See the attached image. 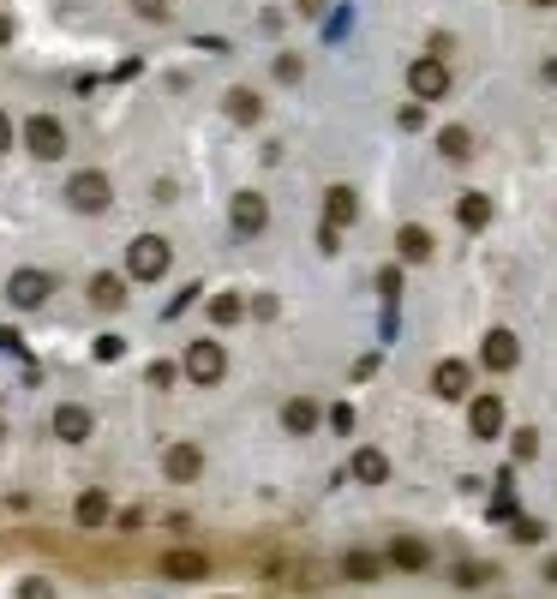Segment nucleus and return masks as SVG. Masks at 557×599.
Returning <instances> with one entry per match:
<instances>
[{"label": "nucleus", "mask_w": 557, "mask_h": 599, "mask_svg": "<svg viewBox=\"0 0 557 599\" xmlns=\"http://www.w3.org/2000/svg\"><path fill=\"white\" fill-rule=\"evenodd\" d=\"M168 264H174V252H168L162 234H138V240L126 246V276H132V282H162Z\"/></svg>", "instance_id": "nucleus-1"}, {"label": "nucleus", "mask_w": 557, "mask_h": 599, "mask_svg": "<svg viewBox=\"0 0 557 599\" xmlns=\"http://www.w3.org/2000/svg\"><path fill=\"white\" fill-rule=\"evenodd\" d=\"M66 204H72V210H84V216L108 210V204H114V186H108V174H96V168L72 174V180H66Z\"/></svg>", "instance_id": "nucleus-2"}, {"label": "nucleus", "mask_w": 557, "mask_h": 599, "mask_svg": "<svg viewBox=\"0 0 557 599\" xmlns=\"http://www.w3.org/2000/svg\"><path fill=\"white\" fill-rule=\"evenodd\" d=\"M186 378L192 384H222V372H228V354H222V342H210V336H198L192 348H186Z\"/></svg>", "instance_id": "nucleus-3"}, {"label": "nucleus", "mask_w": 557, "mask_h": 599, "mask_svg": "<svg viewBox=\"0 0 557 599\" xmlns=\"http://www.w3.org/2000/svg\"><path fill=\"white\" fill-rule=\"evenodd\" d=\"M24 144H30V156L54 162V156H66V126H60L54 114H30V120H24Z\"/></svg>", "instance_id": "nucleus-4"}, {"label": "nucleus", "mask_w": 557, "mask_h": 599, "mask_svg": "<svg viewBox=\"0 0 557 599\" xmlns=\"http://www.w3.org/2000/svg\"><path fill=\"white\" fill-rule=\"evenodd\" d=\"M408 90H414L420 102H438V96L450 90V66H444L438 54H420V60L408 66Z\"/></svg>", "instance_id": "nucleus-5"}, {"label": "nucleus", "mask_w": 557, "mask_h": 599, "mask_svg": "<svg viewBox=\"0 0 557 599\" xmlns=\"http://www.w3.org/2000/svg\"><path fill=\"white\" fill-rule=\"evenodd\" d=\"M48 294H54L48 270H12V282H6V300H12L18 312H36V306H42Z\"/></svg>", "instance_id": "nucleus-6"}, {"label": "nucleus", "mask_w": 557, "mask_h": 599, "mask_svg": "<svg viewBox=\"0 0 557 599\" xmlns=\"http://www.w3.org/2000/svg\"><path fill=\"white\" fill-rule=\"evenodd\" d=\"M516 360H522L516 336H510V330H486V342H480V366H486V372H510Z\"/></svg>", "instance_id": "nucleus-7"}, {"label": "nucleus", "mask_w": 557, "mask_h": 599, "mask_svg": "<svg viewBox=\"0 0 557 599\" xmlns=\"http://www.w3.org/2000/svg\"><path fill=\"white\" fill-rule=\"evenodd\" d=\"M468 432H474L480 444H492V438L504 432V402H498V396H474V408H468Z\"/></svg>", "instance_id": "nucleus-8"}, {"label": "nucleus", "mask_w": 557, "mask_h": 599, "mask_svg": "<svg viewBox=\"0 0 557 599\" xmlns=\"http://www.w3.org/2000/svg\"><path fill=\"white\" fill-rule=\"evenodd\" d=\"M468 384H474L468 360H438V372H432V390H438L444 402H462V396H468Z\"/></svg>", "instance_id": "nucleus-9"}, {"label": "nucleus", "mask_w": 557, "mask_h": 599, "mask_svg": "<svg viewBox=\"0 0 557 599\" xmlns=\"http://www.w3.org/2000/svg\"><path fill=\"white\" fill-rule=\"evenodd\" d=\"M90 426H96L90 408H78V402H60V408H54V438H60V444H84Z\"/></svg>", "instance_id": "nucleus-10"}, {"label": "nucleus", "mask_w": 557, "mask_h": 599, "mask_svg": "<svg viewBox=\"0 0 557 599\" xmlns=\"http://www.w3.org/2000/svg\"><path fill=\"white\" fill-rule=\"evenodd\" d=\"M348 480H354V486H384V480H390V456H384V450H372V444H366V450H354Z\"/></svg>", "instance_id": "nucleus-11"}, {"label": "nucleus", "mask_w": 557, "mask_h": 599, "mask_svg": "<svg viewBox=\"0 0 557 599\" xmlns=\"http://www.w3.org/2000/svg\"><path fill=\"white\" fill-rule=\"evenodd\" d=\"M228 216H234V228H240V234H258V228L270 222V204H264L258 192H234V204H228Z\"/></svg>", "instance_id": "nucleus-12"}, {"label": "nucleus", "mask_w": 557, "mask_h": 599, "mask_svg": "<svg viewBox=\"0 0 557 599\" xmlns=\"http://www.w3.org/2000/svg\"><path fill=\"white\" fill-rule=\"evenodd\" d=\"M162 468H168V480H198L204 474V450L198 444H168Z\"/></svg>", "instance_id": "nucleus-13"}, {"label": "nucleus", "mask_w": 557, "mask_h": 599, "mask_svg": "<svg viewBox=\"0 0 557 599\" xmlns=\"http://www.w3.org/2000/svg\"><path fill=\"white\" fill-rule=\"evenodd\" d=\"M72 516H78V528H108V516H114V504H108V492H102V486H90V492H78V504H72Z\"/></svg>", "instance_id": "nucleus-14"}, {"label": "nucleus", "mask_w": 557, "mask_h": 599, "mask_svg": "<svg viewBox=\"0 0 557 599\" xmlns=\"http://www.w3.org/2000/svg\"><path fill=\"white\" fill-rule=\"evenodd\" d=\"M204 570H210L204 552H168V558H162V576H168V582H204Z\"/></svg>", "instance_id": "nucleus-15"}, {"label": "nucleus", "mask_w": 557, "mask_h": 599, "mask_svg": "<svg viewBox=\"0 0 557 599\" xmlns=\"http://www.w3.org/2000/svg\"><path fill=\"white\" fill-rule=\"evenodd\" d=\"M354 216H360V198H354L348 186H330V192H324V222L342 228V222H354Z\"/></svg>", "instance_id": "nucleus-16"}, {"label": "nucleus", "mask_w": 557, "mask_h": 599, "mask_svg": "<svg viewBox=\"0 0 557 599\" xmlns=\"http://www.w3.org/2000/svg\"><path fill=\"white\" fill-rule=\"evenodd\" d=\"M456 222H462V228H486V222H492V198H486V192H462V198H456Z\"/></svg>", "instance_id": "nucleus-17"}, {"label": "nucleus", "mask_w": 557, "mask_h": 599, "mask_svg": "<svg viewBox=\"0 0 557 599\" xmlns=\"http://www.w3.org/2000/svg\"><path fill=\"white\" fill-rule=\"evenodd\" d=\"M396 252H402L408 264H426V258H432V234H426L420 222H408V228L396 234Z\"/></svg>", "instance_id": "nucleus-18"}, {"label": "nucleus", "mask_w": 557, "mask_h": 599, "mask_svg": "<svg viewBox=\"0 0 557 599\" xmlns=\"http://www.w3.org/2000/svg\"><path fill=\"white\" fill-rule=\"evenodd\" d=\"M90 300H96V306H108V312H114V306H126V276H108V270H102V276H90Z\"/></svg>", "instance_id": "nucleus-19"}, {"label": "nucleus", "mask_w": 557, "mask_h": 599, "mask_svg": "<svg viewBox=\"0 0 557 599\" xmlns=\"http://www.w3.org/2000/svg\"><path fill=\"white\" fill-rule=\"evenodd\" d=\"M282 426H288L294 438L318 432V402H306V396H300V402H288V408H282Z\"/></svg>", "instance_id": "nucleus-20"}, {"label": "nucleus", "mask_w": 557, "mask_h": 599, "mask_svg": "<svg viewBox=\"0 0 557 599\" xmlns=\"http://www.w3.org/2000/svg\"><path fill=\"white\" fill-rule=\"evenodd\" d=\"M390 564H396V570H426L432 552H426L420 540H396V546H390Z\"/></svg>", "instance_id": "nucleus-21"}, {"label": "nucleus", "mask_w": 557, "mask_h": 599, "mask_svg": "<svg viewBox=\"0 0 557 599\" xmlns=\"http://www.w3.org/2000/svg\"><path fill=\"white\" fill-rule=\"evenodd\" d=\"M264 114V102L252 96V90H228V120H240V126H252Z\"/></svg>", "instance_id": "nucleus-22"}, {"label": "nucleus", "mask_w": 557, "mask_h": 599, "mask_svg": "<svg viewBox=\"0 0 557 599\" xmlns=\"http://www.w3.org/2000/svg\"><path fill=\"white\" fill-rule=\"evenodd\" d=\"M438 150H444L450 162H462V156L474 150V138H468V126H444V132H438Z\"/></svg>", "instance_id": "nucleus-23"}, {"label": "nucleus", "mask_w": 557, "mask_h": 599, "mask_svg": "<svg viewBox=\"0 0 557 599\" xmlns=\"http://www.w3.org/2000/svg\"><path fill=\"white\" fill-rule=\"evenodd\" d=\"M246 318V300L240 294H216L210 300V324H240Z\"/></svg>", "instance_id": "nucleus-24"}, {"label": "nucleus", "mask_w": 557, "mask_h": 599, "mask_svg": "<svg viewBox=\"0 0 557 599\" xmlns=\"http://www.w3.org/2000/svg\"><path fill=\"white\" fill-rule=\"evenodd\" d=\"M516 546H540L546 540V522H534V516H516V534H510Z\"/></svg>", "instance_id": "nucleus-25"}, {"label": "nucleus", "mask_w": 557, "mask_h": 599, "mask_svg": "<svg viewBox=\"0 0 557 599\" xmlns=\"http://www.w3.org/2000/svg\"><path fill=\"white\" fill-rule=\"evenodd\" d=\"M378 294L396 306V294H402V270H396V264H384V270H378Z\"/></svg>", "instance_id": "nucleus-26"}, {"label": "nucleus", "mask_w": 557, "mask_h": 599, "mask_svg": "<svg viewBox=\"0 0 557 599\" xmlns=\"http://www.w3.org/2000/svg\"><path fill=\"white\" fill-rule=\"evenodd\" d=\"M90 354L108 366V360H120V354H126V336H96V348H90Z\"/></svg>", "instance_id": "nucleus-27"}, {"label": "nucleus", "mask_w": 557, "mask_h": 599, "mask_svg": "<svg viewBox=\"0 0 557 599\" xmlns=\"http://www.w3.org/2000/svg\"><path fill=\"white\" fill-rule=\"evenodd\" d=\"M348 576H354V582H372V576H378V558H366V552H348Z\"/></svg>", "instance_id": "nucleus-28"}, {"label": "nucleus", "mask_w": 557, "mask_h": 599, "mask_svg": "<svg viewBox=\"0 0 557 599\" xmlns=\"http://www.w3.org/2000/svg\"><path fill=\"white\" fill-rule=\"evenodd\" d=\"M480 582H492L486 564H462V570H456V588H480Z\"/></svg>", "instance_id": "nucleus-29"}, {"label": "nucleus", "mask_w": 557, "mask_h": 599, "mask_svg": "<svg viewBox=\"0 0 557 599\" xmlns=\"http://www.w3.org/2000/svg\"><path fill=\"white\" fill-rule=\"evenodd\" d=\"M300 72H306L300 54H282V60H276V78H282V84H300Z\"/></svg>", "instance_id": "nucleus-30"}, {"label": "nucleus", "mask_w": 557, "mask_h": 599, "mask_svg": "<svg viewBox=\"0 0 557 599\" xmlns=\"http://www.w3.org/2000/svg\"><path fill=\"white\" fill-rule=\"evenodd\" d=\"M144 378H150V390H168V384H174V366H168V360H150Z\"/></svg>", "instance_id": "nucleus-31"}, {"label": "nucleus", "mask_w": 557, "mask_h": 599, "mask_svg": "<svg viewBox=\"0 0 557 599\" xmlns=\"http://www.w3.org/2000/svg\"><path fill=\"white\" fill-rule=\"evenodd\" d=\"M540 456V432H516V462H534Z\"/></svg>", "instance_id": "nucleus-32"}, {"label": "nucleus", "mask_w": 557, "mask_h": 599, "mask_svg": "<svg viewBox=\"0 0 557 599\" xmlns=\"http://www.w3.org/2000/svg\"><path fill=\"white\" fill-rule=\"evenodd\" d=\"M18 599H54V582H42V576H30V582H18Z\"/></svg>", "instance_id": "nucleus-33"}, {"label": "nucleus", "mask_w": 557, "mask_h": 599, "mask_svg": "<svg viewBox=\"0 0 557 599\" xmlns=\"http://www.w3.org/2000/svg\"><path fill=\"white\" fill-rule=\"evenodd\" d=\"M330 426L348 438V432H354V408H348V402H342V408H330Z\"/></svg>", "instance_id": "nucleus-34"}, {"label": "nucleus", "mask_w": 557, "mask_h": 599, "mask_svg": "<svg viewBox=\"0 0 557 599\" xmlns=\"http://www.w3.org/2000/svg\"><path fill=\"white\" fill-rule=\"evenodd\" d=\"M138 6V18H168V0H132Z\"/></svg>", "instance_id": "nucleus-35"}, {"label": "nucleus", "mask_w": 557, "mask_h": 599, "mask_svg": "<svg viewBox=\"0 0 557 599\" xmlns=\"http://www.w3.org/2000/svg\"><path fill=\"white\" fill-rule=\"evenodd\" d=\"M6 150H12V120L0 114V156H6Z\"/></svg>", "instance_id": "nucleus-36"}, {"label": "nucleus", "mask_w": 557, "mask_h": 599, "mask_svg": "<svg viewBox=\"0 0 557 599\" xmlns=\"http://www.w3.org/2000/svg\"><path fill=\"white\" fill-rule=\"evenodd\" d=\"M294 6H300L306 18H318V12H324V0H294Z\"/></svg>", "instance_id": "nucleus-37"}, {"label": "nucleus", "mask_w": 557, "mask_h": 599, "mask_svg": "<svg viewBox=\"0 0 557 599\" xmlns=\"http://www.w3.org/2000/svg\"><path fill=\"white\" fill-rule=\"evenodd\" d=\"M6 42H12V18H0V48H6Z\"/></svg>", "instance_id": "nucleus-38"}, {"label": "nucleus", "mask_w": 557, "mask_h": 599, "mask_svg": "<svg viewBox=\"0 0 557 599\" xmlns=\"http://www.w3.org/2000/svg\"><path fill=\"white\" fill-rule=\"evenodd\" d=\"M0 348H18V336H12V330H0Z\"/></svg>", "instance_id": "nucleus-39"}, {"label": "nucleus", "mask_w": 557, "mask_h": 599, "mask_svg": "<svg viewBox=\"0 0 557 599\" xmlns=\"http://www.w3.org/2000/svg\"><path fill=\"white\" fill-rule=\"evenodd\" d=\"M546 582H557V564H546Z\"/></svg>", "instance_id": "nucleus-40"}, {"label": "nucleus", "mask_w": 557, "mask_h": 599, "mask_svg": "<svg viewBox=\"0 0 557 599\" xmlns=\"http://www.w3.org/2000/svg\"><path fill=\"white\" fill-rule=\"evenodd\" d=\"M534 6H557V0H534Z\"/></svg>", "instance_id": "nucleus-41"}]
</instances>
